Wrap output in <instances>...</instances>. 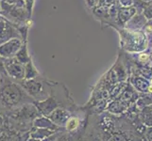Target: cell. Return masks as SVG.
Returning <instances> with one entry per match:
<instances>
[{"label": "cell", "mask_w": 152, "mask_h": 141, "mask_svg": "<svg viewBox=\"0 0 152 141\" xmlns=\"http://www.w3.org/2000/svg\"><path fill=\"white\" fill-rule=\"evenodd\" d=\"M25 68V78L24 79H32L39 76V72L36 70L35 66L33 65L32 61L29 60L26 64H24Z\"/></svg>", "instance_id": "cell-12"}, {"label": "cell", "mask_w": 152, "mask_h": 141, "mask_svg": "<svg viewBox=\"0 0 152 141\" xmlns=\"http://www.w3.org/2000/svg\"><path fill=\"white\" fill-rule=\"evenodd\" d=\"M80 121L77 117L75 116H70V118L67 119V121L64 125V129L66 130L67 133H75L77 130L80 128Z\"/></svg>", "instance_id": "cell-10"}, {"label": "cell", "mask_w": 152, "mask_h": 141, "mask_svg": "<svg viewBox=\"0 0 152 141\" xmlns=\"http://www.w3.org/2000/svg\"><path fill=\"white\" fill-rule=\"evenodd\" d=\"M25 41L20 38H13L0 44V56L4 59L14 57Z\"/></svg>", "instance_id": "cell-5"}, {"label": "cell", "mask_w": 152, "mask_h": 141, "mask_svg": "<svg viewBox=\"0 0 152 141\" xmlns=\"http://www.w3.org/2000/svg\"><path fill=\"white\" fill-rule=\"evenodd\" d=\"M149 91L152 92V81H151V84H150V86H149Z\"/></svg>", "instance_id": "cell-15"}, {"label": "cell", "mask_w": 152, "mask_h": 141, "mask_svg": "<svg viewBox=\"0 0 152 141\" xmlns=\"http://www.w3.org/2000/svg\"><path fill=\"white\" fill-rule=\"evenodd\" d=\"M0 10H1V1H0Z\"/></svg>", "instance_id": "cell-17"}, {"label": "cell", "mask_w": 152, "mask_h": 141, "mask_svg": "<svg viewBox=\"0 0 152 141\" xmlns=\"http://www.w3.org/2000/svg\"><path fill=\"white\" fill-rule=\"evenodd\" d=\"M0 76H7V72L6 69H5L4 66V61H3V57L0 56Z\"/></svg>", "instance_id": "cell-13"}, {"label": "cell", "mask_w": 152, "mask_h": 141, "mask_svg": "<svg viewBox=\"0 0 152 141\" xmlns=\"http://www.w3.org/2000/svg\"><path fill=\"white\" fill-rule=\"evenodd\" d=\"M2 78H3V76L2 77L0 76V86H1V83H2Z\"/></svg>", "instance_id": "cell-16"}, {"label": "cell", "mask_w": 152, "mask_h": 141, "mask_svg": "<svg viewBox=\"0 0 152 141\" xmlns=\"http://www.w3.org/2000/svg\"><path fill=\"white\" fill-rule=\"evenodd\" d=\"M71 115H72V112L68 110V109H66L65 107L59 106L55 108L54 110L46 117H48L56 125H58V126L64 128V125L67 121V119L70 118Z\"/></svg>", "instance_id": "cell-7"}, {"label": "cell", "mask_w": 152, "mask_h": 141, "mask_svg": "<svg viewBox=\"0 0 152 141\" xmlns=\"http://www.w3.org/2000/svg\"><path fill=\"white\" fill-rule=\"evenodd\" d=\"M18 83L34 101L45 100L50 95V92H52L50 90L51 85L44 79H41L39 76L32 79H23L18 81Z\"/></svg>", "instance_id": "cell-2"}, {"label": "cell", "mask_w": 152, "mask_h": 141, "mask_svg": "<svg viewBox=\"0 0 152 141\" xmlns=\"http://www.w3.org/2000/svg\"><path fill=\"white\" fill-rule=\"evenodd\" d=\"M13 38L22 39L17 25L10 22L7 19L0 17V44Z\"/></svg>", "instance_id": "cell-4"}, {"label": "cell", "mask_w": 152, "mask_h": 141, "mask_svg": "<svg viewBox=\"0 0 152 141\" xmlns=\"http://www.w3.org/2000/svg\"><path fill=\"white\" fill-rule=\"evenodd\" d=\"M15 59H16L19 62H21L22 64H26L27 62H28L29 60H31V57L28 55V47L26 43H24V44L22 45V47L19 49V51L15 55Z\"/></svg>", "instance_id": "cell-11"}, {"label": "cell", "mask_w": 152, "mask_h": 141, "mask_svg": "<svg viewBox=\"0 0 152 141\" xmlns=\"http://www.w3.org/2000/svg\"><path fill=\"white\" fill-rule=\"evenodd\" d=\"M26 2V5H27V8L28 10L31 13L32 12V7H33V4H34V0H24Z\"/></svg>", "instance_id": "cell-14"}, {"label": "cell", "mask_w": 152, "mask_h": 141, "mask_svg": "<svg viewBox=\"0 0 152 141\" xmlns=\"http://www.w3.org/2000/svg\"><path fill=\"white\" fill-rule=\"evenodd\" d=\"M55 133L53 130L45 129V128H38V127H31L29 130L28 137H31L33 139H38V140H43L46 137H49Z\"/></svg>", "instance_id": "cell-9"}, {"label": "cell", "mask_w": 152, "mask_h": 141, "mask_svg": "<svg viewBox=\"0 0 152 141\" xmlns=\"http://www.w3.org/2000/svg\"><path fill=\"white\" fill-rule=\"evenodd\" d=\"M32 127L45 128V129L53 130L55 132L60 131V129H61V127L56 125L48 117L44 116V115H40V116H38L34 119L32 121Z\"/></svg>", "instance_id": "cell-8"}, {"label": "cell", "mask_w": 152, "mask_h": 141, "mask_svg": "<svg viewBox=\"0 0 152 141\" xmlns=\"http://www.w3.org/2000/svg\"><path fill=\"white\" fill-rule=\"evenodd\" d=\"M33 102V99L18 82H13L8 75L3 76L0 86V106L5 109H13L24 103Z\"/></svg>", "instance_id": "cell-1"}, {"label": "cell", "mask_w": 152, "mask_h": 141, "mask_svg": "<svg viewBox=\"0 0 152 141\" xmlns=\"http://www.w3.org/2000/svg\"><path fill=\"white\" fill-rule=\"evenodd\" d=\"M33 103L35 104V106L37 107L41 115H44V116H48L55 108L61 106V103L57 101V98L53 94H50V95L48 98H45V100L34 101Z\"/></svg>", "instance_id": "cell-6"}, {"label": "cell", "mask_w": 152, "mask_h": 141, "mask_svg": "<svg viewBox=\"0 0 152 141\" xmlns=\"http://www.w3.org/2000/svg\"><path fill=\"white\" fill-rule=\"evenodd\" d=\"M4 66L6 69L7 75L12 80L21 81L25 78V68L24 64L19 62L15 57H10V59H4Z\"/></svg>", "instance_id": "cell-3"}]
</instances>
